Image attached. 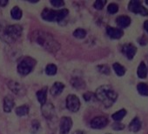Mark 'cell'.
Listing matches in <instances>:
<instances>
[{
  "instance_id": "36",
  "label": "cell",
  "mask_w": 148,
  "mask_h": 134,
  "mask_svg": "<svg viewBox=\"0 0 148 134\" xmlns=\"http://www.w3.org/2000/svg\"><path fill=\"white\" fill-rule=\"evenodd\" d=\"M71 134H86V131H84L82 130H77L74 132H72Z\"/></svg>"
},
{
  "instance_id": "11",
  "label": "cell",
  "mask_w": 148,
  "mask_h": 134,
  "mask_svg": "<svg viewBox=\"0 0 148 134\" xmlns=\"http://www.w3.org/2000/svg\"><path fill=\"white\" fill-rule=\"evenodd\" d=\"M15 106V100L14 98L11 95H6L4 98V101H3V109L5 112H11Z\"/></svg>"
},
{
  "instance_id": "32",
  "label": "cell",
  "mask_w": 148,
  "mask_h": 134,
  "mask_svg": "<svg viewBox=\"0 0 148 134\" xmlns=\"http://www.w3.org/2000/svg\"><path fill=\"white\" fill-rule=\"evenodd\" d=\"M50 4H51L53 7L58 8V9H62V7L64 6V5H65V3L63 1V0H51V1H50Z\"/></svg>"
},
{
  "instance_id": "6",
  "label": "cell",
  "mask_w": 148,
  "mask_h": 134,
  "mask_svg": "<svg viewBox=\"0 0 148 134\" xmlns=\"http://www.w3.org/2000/svg\"><path fill=\"white\" fill-rule=\"evenodd\" d=\"M65 106L71 112H78L81 107L79 98L75 94H69L65 99Z\"/></svg>"
},
{
  "instance_id": "22",
  "label": "cell",
  "mask_w": 148,
  "mask_h": 134,
  "mask_svg": "<svg viewBox=\"0 0 148 134\" xmlns=\"http://www.w3.org/2000/svg\"><path fill=\"white\" fill-rule=\"evenodd\" d=\"M138 77L139 79H145L147 77V68H146V65L144 62H141L138 67Z\"/></svg>"
},
{
  "instance_id": "29",
  "label": "cell",
  "mask_w": 148,
  "mask_h": 134,
  "mask_svg": "<svg viewBox=\"0 0 148 134\" xmlns=\"http://www.w3.org/2000/svg\"><path fill=\"white\" fill-rule=\"evenodd\" d=\"M97 69H98V72H99L102 74H105V75L110 74V68L106 64H99L97 66Z\"/></svg>"
},
{
  "instance_id": "33",
  "label": "cell",
  "mask_w": 148,
  "mask_h": 134,
  "mask_svg": "<svg viewBox=\"0 0 148 134\" xmlns=\"http://www.w3.org/2000/svg\"><path fill=\"white\" fill-rule=\"evenodd\" d=\"M93 98H95L94 94L91 92H86L83 94V98L86 102H90L93 99Z\"/></svg>"
},
{
  "instance_id": "30",
  "label": "cell",
  "mask_w": 148,
  "mask_h": 134,
  "mask_svg": "<svg viewBox=\"0 0 148 134\" xmlns=\"http://www.w3.org/2000/svg\"><path fill=\"white\" fill-rule=\"evenodd\" d=\"M106 5V0H97V1H95L93 4V7L98 11H101L104 9Z\"/></svg>"
},
{
  "instance_id": "7",
  "label": "cell",
  "mask_w": 148,
  "mask_h": 134,
  "mask_svg": "<svg viewBox=\"0 0 148 134\" xmlns=\"http://www.w3.org/2000/svg\"><path fill=\"white\" fill-rule=\"evenodd\" d=\"M128 9L130 12L135 14H140L141 16H148V10L145 8L138 0H132L128 4Z\"/></svg>"
},
{
  "instance_id": "2",
  "label": "cell",
  "mask_w": 148,
  "mask_h": 134,
  "mask_svg": "<svg viewBox=\"0 0 148 134\" xmlns=\"http://www.w3.org/2000/svg\"><path fill=\"white\" fill-rule=\"evenodd\" d=\"M94 96L100 103L104 105L105 107H111L118 98L117 92L109 85H102L99 87L96 90Z\"/></svg>"
},
{
  "instance_id": "23",
  "label": "cell",
  "mask_w": 148,
  "mask_h": 134,
  "mask_svg": "<svg viewBox=\"0 0 148 134\" xmlns=\"http://www.w3.org/2000/svg\"><path fill=\"white\" fill-rule=\"evenodd\" d=\"M45 74H46L47 76H50V77L55 76V75L57 74V72H58V67H57V65L54 64H48L45 66Z\"/></svg>"
},
{
  "instance_id": "12",
  "label": "cell",
  "mask_w": 148,
  "mask_h": 134,
  "mask_svg": "<svg viewBox=\"0 0 148 134\" xmlns=\"http://www.w3.org/2000/svg\"><path fill=\"white\" fill-rule=\"evenodd\" d=\"M42 115L46 119H51L55 115V109L51 103H46L42 105Z\"/></svg>"
},
{
  "instance_id": "28",
  "label": "cell",
  "mask_w": 148,
  "mask_h": 134,
  "mask_svg": "<svg viewBox=\"0 0 148 134\" xmlns=\"http://www.w3.org/2000/svg\"><path fill=\"white\" fill-rule=\"evenodd\" d=\"M40 122L38 119H34L32 120V124H31V131L32 134H35L38 131L39 128H40Z\"/></svg>"
},
{
  "instance_id": "27",
  "label": "cell",
  "mask_w": 148,
  "mask_h": 134,
  "mask_svg": "<svg viewBox=\"0 0 148 134\" xmlns=\"http://www.w3.org/2000/svg\"><path fill=\"white\" fill-rule=\"evenodd\" d=\"M138 92L142 96H148V85L145 83H139L137 86Z\"/></svg>"
},
{
  "instance_id": "4",
  "label": "cell",
  "mask_w": 148,
  "mask_h": 134,
  "mask_svg": "<svg viewBox=\"0 0 148 134\" xmlns=\"http://www.w3.org/2000/svg\"><path fill=\"white\" fill-rule=\"evenodd\" d=\"M36 65H37V60L32 57L26 56V57H22L18 61V66H17V71L19 75L27 76L34 70Z\"/></svg>"
},
{
  "instance_id": "35",
  "label": "cell",
  "mask_w": 148,
  "mask_h": 134,
  "mask_svg": "<svg viewBox=\"0 0 148 134\" xmlns=\"http://www.w3.org/2000/svg\"><path fill=\"white\" fill-rule=\"evenodd\" d=\"M9 4V1L7 0H0V7H5Z\"/></svg>"
},
{
  "instance_id": "1",
  "label": "cell",
  "mask_w": 148,
  "mask_h": 134,
  "mask_svg": "<svg viewBox=\"0 0 148 134\" xmlns=\"http://www.w3.org/2000/svg\"><path fill=\"white\" fill-rule=\"evenodd\" d=\"M32 40L39 44L40 46L44 47L45 50L54 52L59 49V44L58 41L51 36V34L42 31H36L32 34Z\"/></svg>"
},
{
  "instance_id": "16",
  "label": "cell",
  "mask_w": 148,
  "mask_h": 134,
  "mask_svg": "<svg viewBox=\"0 0 148 134\" xmlns=\"http://www.w3.org/2000/svg\"><path fill=\"white\" fill-rule=\"evenodd\" d=\"M64 89V85L62 82L57 81L50 88V94L52 97H58L63 92Z\"/></svg>"
},
{
  "instance_id": "13",
  "label": "cell",
  "mask_w": 148,
  "mask_h": 134,
  "mask_svg": "<svg viewBox=\"0 0 148 134\" xmlns=\"http://www.w3.org/2000/svg\"><path fill=\"white\" fill-rule=\"evenodd\" d=\"M106 33L112 39H119L124 35V32L120 28H116L112 26L106 27Z\"/></svg>"
},
{
  "instance_id": "9",
  "label": "cell",
  "mask_w": 148,
  "mask_h": 134,
  "mask_svg": "<svg viewBox=\"0 0 148 134\" xmlns=\"http://www.w3.org/2000/svg\"><path fill=\"white\" fill-rule=\"evenodd\" d=\"M109 123V120L105 116H97L94 117L91 122H90V126L92 129L95 130H99V129H103L105 127L107 126Z\"/></svg>"
},
{
  "instance_id": "18",
  "label": "cell",
  "mask_w": 148,
  "mask_h": 134,
  "mask_svg": "<svg viewBox=\"0 0 148 134\" xmlns=\"http://www.w3.org/2000/svg\"><path fill=\"white\" fill-rule=\"evenodd\" d=\"M116 23L120 28H126L131 25V18L128 16L121 15L116 18Z\"/></svg>"
},
{
  "instance_id": "20",
  "label": "cell",
  "mask_w": 148,
  "mask_h": 134,
  "mask_svg": "<svg viewBox=\"0 0 148 134\" xmlns=\"http://www.w3.org/2000/svg\"><path fill=\"white\" fill-rule=\"evenodd\" d=\"M30 112V106L28 105H22L15 109V113L18 117H25Z\"/></svg>"
},
{
  "instance_id": "17",
  "label": "cell",
  "mask_w": 148,
  "mask_h": 134,
  "mask_svg": "<svg viewBox=\"0 0 148 134\" xmlns=\"http://www.w3.org/2000/svg\"><path fill=\"white\" fill-rule=\"evenodd\" d=\"M70 84L76 90H83L86 86V81L79 77H72L70 80Z\"/></svg>"
},
{
  "instance_id": "24",
  "label": "cell",
  "mask_w": 148,
  "mask_h": 134,
  "mask_svg": "<svg viewBox=\"0 0 148 134\" xmlns=\"http://www.w3.org/2000/svg\"><path fill=\"white\" fill-rule=\"evenodd\" d=\"M112 68L114 70V72L119 76V77H122L125 75V69L123 65H121L119 63H114L112 64Z\"/></svg>"
},
{
  "instance_id": "37",
  "label": "cell",
  "mask_w": 148,
  "mask_h": 134,
  "mask_svg": "<svg viewBox=\"0 0 148 134\" xmlns=\"http://www.w3.org/2000/svg\"><path fill=\"white\" fill-rule=\"evenodd\" d=\"M144 28H145V30L148 32V20H146V21L145 22V24H144Z\"/></svg>"
},
{
  "instance_id": "34",
  "label": "cell",
  "mask_w": 148,
  "mask_h": 134,
  "mask_svg": "<svg viewBox=\"0 0 148 134\" xmlns=\"http://www.w3.org/2000/svg\"><path fill=\"white\" fill-rule=\"evenodd\" d=\"M112 128L115 131H121L125 128V125H124V124H121L119 122H116L112 125Z\"/></svg>"
},
{
  "instance_id": "38",
  "label": "cell",
  "mask_w": 148,
  "mask_h": 134,
  "mask_svg": "<svg viewBox=\"0 0 148 134\" xmlns=\"http://www.w3.org/2000/svg\"><path fill=\"white\" fill-rule=\"evenodd\" d=\"M145 4H146V5H148V0H146V1H145Z\"/></svg>"
},
{
  "instance_id": "15",
  "label": "cell",
  "mask_w": 148,
  "mask_h": 134,
  "mask_svg": "<svg viewBox=\"0 0 148 134\" xmlns=\"http://www.w3.org/2000/svg\"><path fill=\"white\" fill-rule=\"evenodd\" d=\"M47 96H48V87H47V86H44L43 88L39 89V90L36 92L37 99H38V103H39L41 105H44L46 104Z\"/></svg>"
},
{
  "instance_id": "3",
  "label": "cell",
  "mask_w": 148,
  "mask_h": 134,
  "mask_svg": "<svg viewBox=\"0 0 148 134\" xmlns=\"http://www.w3.org/2000/svg\"><path fill=\"white\" fill-rule=\"evenodd\" d=\"M69 14V10L62 8L58 10H53L50 8H45L41 12V18L46 22H60L64 20Z\"/></svg>"
},
{
  "instance_id": "5",
  "label": "cell",
  "mask_w": 148,
  "mask_h": 134,
  "mask_svg": "<svg viewBox=\"0 0 148 134\" xmlns=\"http://www.w3.org/2000/svg\"><path fill=\"white\" fill-rule=\"evenodd\" d=\"M23 33V28L19 25H8L4 31L5 36L10 41H16L18 40Z\"/></svg>"
},
{
  "instance_id": "10",
  "label": "cell",
  "mask_w": 148,
  "mask_h": 134,
  "mask_svg": "<svg viewBox=\"0 0 148 134\" xmlns=\"http://www.w3.org/2000/svg\"><path fill=\"white\" fill-rule=\"evenodd\" d=\"M8 87L10 88V90L18 96H23L25 94V87L18 82L17 81H10L7 84Z\"/></svg>"
},
{
  "instance_id": "14",
  "label": "cell",
  "mask_w": 148,
  "mask_h": 134,
  "mask_svg": "<svg viewBox=\"0 0 148 134\" xmlns=\"http://www.w3.org/2000/svg\"><path fill=\"white\" fill-rule=\"evenodd\" d=\"M122 52L128 59H132L137 52V48L132 44H126L122 47Z\"/></svg>"
},
{
  "instance_id": "21",
  "label": "cell",
  "mask_w": 148,
  "mask_h": 134,
  "mask_svg": "<svg viewBox=\"0 0 148 134\" xmlns=\"http://www.w3.org/2000/svg\"><path fill=\"white\" fill-rule=\"evenodd\" d=\"M141 128V122L138 118H134L129 124V130L132 132H137Z\"/></svg>"
},
{
  "instance_id": "25",
  "label": "cell",
  "mask_w": 148,
  "mask_h": 134,
  "mask_svg": "<svg viewBox=\"0 0 148 134\" xmlns=\"http://www.w3.org/2000/svg\"><path fill=\"white\" fill-rule=\"evenodd\" d=\"M126 115V110L125 109H121L116 112H114L112 115V118L115 121V122H120L124 118L125 116Z\"/></svg>"
},
{
  "instance_id": "8",
  "label": "cell",
  "mask_w": 148,
  "mask_h": 134,
  "mask_svg": "<svg viewBox=\"0 0 148 134\" xmlns=\"http://www.w3.org/2000/svg\"><path fill=\"white\" fill-rule=\"evenodd\" d=\"M73 125L71 118L64 116L61 118L59 122V134H69Z\"/></svg>"
},
{
  "instance_id": "31",
  "label": "cell",
  "mask_w": 148,
  "mask_h": 134,
  "mask_svg": "<svg viewBox=\"0 0 148 134\" xmlns=\"http://www.w3.org/2000/svg\"><path fill=\"white\" fill-rule=\"evenodd\" d=\"M107 12L110 14H115L119 12V5L115 3H111L107 6Z\"/></svg>"
},
{
  "instance_id": "19",
  "label": "cell",
  "mask_w": 148,
  "mask_h": 134,
  "mask_svg": "<svg viewBox=\"0 0 148 134\" xmlns=\"http://www.w3.org/2000/svg\"><path fill=\"white\" fill-rule=\"evenodd\" d=\"M10 14H11V17L13 20H20L23 17V11L18 7V6H13L10 12Z\"/></svg>"
},
{
  "instance_id": "26",
  "label": "cell",
  "mask_w": 148,
  "mask_h": 134,
  "mask_svg": "<svg viewBox=\"0 0 148 134\" xmlns=\"http://www.w3.org/2000/svg\"><path fill=\"white\" fill-rule=\"evenodd\" d=\"M72 35H73V37L75 38L83 39V38H85L86 37L87 32H86V31L85 29H83V28H78V29H76L75 31H73Z\"/></svg>"
}]
</instances>
